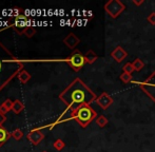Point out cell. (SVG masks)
Wrapping results in <instances>:
<instances>
[{"label": "cell", "mask_w": 155, "mask_h": 152, "mask_svg": "<svg viewBox=\"0 0 155 152\" xmlns=\"http://www.w3.org/2000/svg\"><path fill=\"white\" fill-rule=\"evenodd\" d=\"M59 98L71 111H74L84 105H90L97 99L93 91L79 78L74 79L60 93Z\"/></svg>", "instance_id": "6da1fadb"}, {"label": "cell", "mask_w": 155, "mask_h": 152, "mask_svg": "<svg viewBox=\"0 0 155 152\" xmlns=\"http://www.w3.org/2000/svg\"><path fill=\"white\" fill-rule=\"evenodd\" d=\"M22 64L15 58V56L0 42V90L8 82L22 71Z\"/></svg>", "instance_id": "7a4b0ae2"}, {"label": "cell", "mask_w": 155, "mask_h": 152, "mask_svg": "<svg viewBox=\"0 0 155 152\" xmlns=\"http://www.w3.org/2000/svg\"><path fill=\"white\" fill-rule=\"evenodd\" d=\"M96 116L97 114L90 107V105H84L71 112V117L75 119L82 128H86L94 118H96Z\"/></svg>", "instance_id": "3957f363"}, {"label": "cell", "mask_w": 155, "mask_h": 152, "mask_svg": "<svg viewBox=\"0 0 155 152\" xmlns=\"http://www.w3.org/2000/svg\"><path fill=\"white\" fill-rule=\"evenodd\" d=\"M65 61L69 64V66L73 69L74 71H79L82 67L86 64V58H84V55H82L79 51L75 50L69 57L65 59Z\"/></svg>", "instance_id": "277c9868"}, {"label": "cell", "mask_w": 155, "mask_h": 152, "mask_svg": "<svg viewBox=\"0 0 155 152\" xmlns=\"http://www.w3.org/2000/svg\"><path fill=\"white\" fill-rule=\"evenodd\" d=\"M138 84H140L141 90L155 101V71L149 76L148 79L143 82H138Z\"/></svg>", "instance_id": "5b68a950"}, {"label": "cell", "mask_w": 155, "mask_h": 152, "mask_svg": "<svg viewBox=\"0 0 155 152\" xmlns=\"http://www.w3.org/2000/svg\"><path fill=\"white\" fill-rule=\"evenodd\" d=\"M124 10V5L119 1H110L106 4V11L113 18H116Z\"/></svg>", "instance_id": "8992f818"}, {"label": "cell", "mask_w": 155, "mask_h": 152, "mask_svg": "<svg viewBox=\"0 0 155 152\" xmlns=\"http://www.w3.org/2000/svg\"><path fill=\"white\" fill-rule=\"evenodd\" d=\"M43 138H45V135H43L42 132L38 129L32 130V131L28 134V140H29L33 145H35V146L38 145Z\"/></svg>", "instance_id": "52a82bcc"}, {"label": "cell", "mask_w": 155, "mask_h": 152, "mask_svg": "<svg viewBox=\"0 0 155 152\" xmlns=\"http://www.w3.org/2000/svg\"><path fill=\"white\" fill-rule=\"evenodd\" d=\"M96 103H97L102 109H107V108L113 103V99L111 98L107 93H102V94L96 99Z\"/></svg>", "instance_id": "ba28073f"}, {"label": "cell", "mask_w": 155, "mask_h": 152, "mask_svg": "<svg viewBox=\"0 0 155 152\" xmlns=\"http://www.w3.org/2000/svg\"><path fill=\"white\" fill-rule=\"evenodd\" d=\"M79 38L77 37V36H75L73 33H70L69 35L67 36L64 39H63V42H64V45H67V47H69L70 49H74V48L76 47V45L79 43Z\"/></svg>", "instance_id": "9c48e42d"}, {"label": "cell", "mask_w": 155, "mask_h": 152, "mask_svg": "<svg viewBox=\"0 0 155 152\" xmlns=\"http://www.w3.org/2000/svg\"><path fill=\"white\" fill-rule=\"evenodd\" d=\"M111 56L116 60L117 62H120L124 60V58L127 56V53L124 52V50L120 47H117L114 51L111 53Z\"/></svg>", "instance_id": "30bf717a"}, {"label": "cell", "mask_w": 155, "mask_h": 152, "mask_svg": "<svg viewBox=\"0 0 155 152\" xmlns=\"http://www.w3.org/2000/svg\"><path fill=\"white\" fill-rule=\"evenodd\" d=\"M13 104H14V101H12L11 99H5V101L1 104V106H0V113L5 115L10 110H12Z\"/></svg>", "instance_id": "8fae6325"}, {"label": "cell", "mask_w": 155, "mask_h": 152, "mask_svg": "<svg viewBox=\"0 0 155 152\" xmlns=\"http://www.w3.org/2000/svg\"><path fill=\"white\" fill-rule=\"evenodd\" d=\"M11 136H12L11 133H8L5 128H3L1 126V127H0V147L3 146V144L11 137Z\"/></svg>", "instance_id": "7c38bea8"}, {"label": "cell", "mask_w": 155, "mask_h": 152, "mask_svg": "<svg viewBox=\"0 0 155 152\" xmlns=\"http://www.w3.org/2000/svg\"><path fill=\"white\" fill-rule=\"evenodd\" d=\"M17 77H18V79L20 80L21 84H27V82L31 79V74H30L28 71L22 70V71H20V72L18 73Z\"/></svg>", "instance_id": "4fadbf2b"}, {"label": "cell", "mask_w": 155, "mask_h": 152, "mask_svg": "<svg viewBox=\"0 0 155 152\" xmlns=\"http://www.w3.org/2000/svg\"><path fill=\"white\" fill-rule=\"evenodd\" d=\"M25 109V105H23L22 103H21L20 101H18V99H16V101H14V104H13V108H12V111L14 112L15 114H19L22 110Z\"/></svg>", "instance_id": "5bb4252c"}, {"label": "cell", "mask_w": 155, "mask_h": 152, "mask_svg": "<svg viewBox=\"0 0 155 152\" xmlns=\"http://www.w3.org/2000/svg\"><path fill=\"white\" fill-rule=\"evenodd\" d=\"M84 58H86V62H88V64H93V62L97 59V55L94 53L92 50H90V51H88V53L84 55Z\"/></svg>", "instance_id": "9a60e30c"}, {"label": "cell", "mask_w": 155, "mask_h": 152, "mask_svg": "<svg viewBox=\"0 0 155 152\" xmlns=\"http://www.w3.org/2000/svg\"><path fill=\"white\" fill-rule=\"evenodd\" d=\"M11 135H12V137L14 138V140H21V138H22L23 132L21 131L20 129H16V130H14L12 133H11Z\"/></svg>", "instance_id": "2e32d148"}, {"label": "cell", "mask_w": 155, "mask_h": 152, "mask_svg": "<svg viewBox=\"0 0 155 152\" xmlns=\"http://www.w3.org/2000/svg\"><path fill=\"white\" fill-rule=\"evenodd\" d=\"M35 33H36V30H35V28H32V27H25V35L27 36V37L31 38L33 36L35 35Z\"/></svg>", "instance_id": "e0dca14e"}, {"label": "cell", "mask_w": 155, "mask_h": 152, "mask_svg": "<svg viewBox=\"0 0 155 152\" xmlns=\"http://www.w3.org/2000/svg\"><path fill=\"white\" fill-rule=\"evenodd\" d=\"M53 146H54V148H55L57 151H60V150H62V149L64 148L65 144L63 143V140H55V143L53 144Z\"/></svg>", "instance_id": "ac0fdd59"}, {"label": "cell", "mask_w": 155, "mask_h": 152, "mask_svg": "<svg viewBox=\"0 0 155 152\" xmlns=\"http://www.w3.org/2000/svg\"><path fill=\"white\" fill-rule=\"evenodd\" d=\"M96 124H97L98 126H99V127H104V126L107 125V124H108V119L106 118V117L104 116H99L98 117L97 119H96Z\"/></svg>", "instance_id": "d6986e66"}, {"label": "cell", "mask_w": 155, "mask_h": 152, "mask_svg": "<svg viewBox=\"0 0 155 152\" xmlns=\"http://www.w3.org/2000/svg\"><path fill=\"white\" fill-rule=\"evenodd\" d=\"M132 64H133V67H134V70H137V71H140L141 69L143 68V62L141 61L140 59H138V58H137Z\"/></svg>", "instance_id": "ffe728a7"}, {"label": "cell", "mask_w": 155, "mask_h": 152, "mask_svg": "<svg viewBox=\"0 0 155 152\" xmlns=\"http://www.w3.org/2000/svg\"><path fill=\"white\" fill-rule=\"evenodd\" d=\"M124 73H128V74L131 75V72L134 71V67H133L132 64H127L126 66L124 67Z\"/></svg>", "instance_id": "44dd1931"}, {"label": "cell", "mask_w": 155, "mask_h": 152, "mask_svg": "<svg viewBox=\"0 0 155 152\" xmlns=\"http://www.w3.org/2000/svg\"><path fill=\"white\" fill-rule=\"evenodd\" d=\"M120 79L123 80L124 82H129L131 80V75L128 74V73H124V74L120 76Z\"/></svg>", "instance_id": "7402d4cb"}, {"label": "cell", "mask_w": 155, "mask_h": 152, "mask_svg": "<svg viewBox=\"0 0 155 152\" xmlns=\"http://www.w3.org/2000/svg\"><path fill=\"white\" fill-rule=\"evenodd\" d=\"M148 20H149L152 25H155V13H152V14L148 17Z\"/></svg>", "instance_id": "603a6c76"}, {"label": "cell", "mask_w": 155, "mask_h": 152, "mask_svg": "<svg viewBox=\"0 0 155 152\" xmlns=\"http://www.w3.org/2000/svg\"><path fill=\"white\" fill-rule=\"evenodd\" d=\"M5 121H6V116H5V115H4V114L0 113V127H1L2 124H3Z\"/></svg>", "instance_id": "cb8c5ba5"}, {"label": "cell", "mask_w": 155, "mask_h": 152, "mask_svg": "<svg viewBox=\"0 0 155 152\" xmlns=\"http://www.w3.org/2000/svg\"><path fill=\"white\" fill-rule=\"evenodd\" d=\"M42 152H48V151H42Z\"/></svg>", "instance_id": "d4e9b609"}]
</instances>
